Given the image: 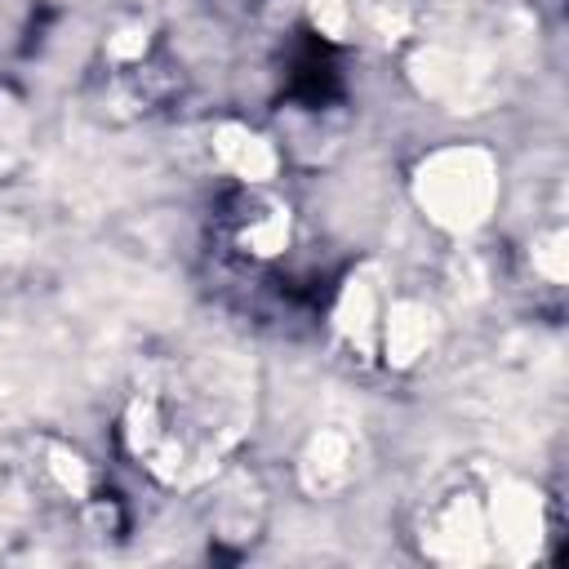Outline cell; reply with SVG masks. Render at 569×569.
Masks as SVG:
<instances>
[{
    "instance_id": "1",
    "label": "cell",
    "mask_w": 569,
    "mask_h": 569,
    "mask_svg": "<svg viewBox=\"0 0 569 569\" xmlns=\"http://www.w3.org/2000/svg\"><path fill=\"white\" fill-rule=\"evenodd\" d=\"M253 413V373L231 351H204L164 369L129 409L133 453L169 485H191L244 436Z\"/></svg>"
},
{
    "instance_id": "2",
    "label": "cell",
    "mask_w": 569,
    "mask_h": 569,
    "mask_svg": "<svg viewBox=\"0 0 569 569\" xmlns=\"http://www.w3.org/2000/svg\"><path fill=\"white\" fill-rule=\"evenodd\" d=\"M413 196L445 231H476L498 200V164L485 147H445L418 164Z\"/></svg>"
},
{
    "instance_id": "3",
    "label": "cell",
    "mask_w": 569,
    "mask_h": 569,
    "mask_svg": "<svg viewBox=\"0 0 569 569\" xmlns=\"http://www.w3.org/2000/svg\"><path fill=\"white\" fill-rule=\"evenodd\" d=\"M413 71V84L445 102L449 111H480L493 102L498 84H493V67L489 58L471 53V49H449V44H431L422 53H413L409 62Z\"/></svg>"
},
{
    "instance_id": "4",
    "label": "cell",
    "mask_w": 569,
    "mask_h": 569,
    "mask_svg": "<svg viewBox=\"0 0 569 569\" xmlns=\"http://www.w3.org/2000/svg\"><path fill=\"white\" fill-rule=\"evenodd\" d=\"M422 542L436 560H453V565H480L493 556L489 551V516L471 489H453L431 507V516L422 525Z\"/></svg>"
},
{
    "instance_id": "5",
    "label": "cell",
    "mask_w": 569,
    "mask_h": 569,
    "mask_svg": "<svg viewBox=\"0 0 569 569\" xmlns=\"http://www.w3.org/2000/svg\"><path fill=\"white\" fill-rule=\"evenodd\" d=\"M489 551L507 565H525L533 560L538 542H542V502L529 485L520 480H498L489 489Z\"/></svg>"
},
{
    "instance_id": "6",
    "label": "cell",
    "mask_w": 569,
    "mask_h": 569,
    "mask_svg": "<svg viewBox=\"0 0 569 569\" xmlns=\"http://www.w3.org/2000/svg\"><path fill=\"white\" fill-rule=\"evenodd\" d=\"M351 467H356L351 436L338 431V427H325V431L311 436V445L302 453V485L311 493H329V489H338V485L351 480Z\"/></svg>"
},
{
    "instance_id": "7",
    "label": "cell",
    "mask_w": 569,
    "mask_h": 569,
    "mask_svg": "<svg viewBox=\"0 0 569 569\" xmlns=\"http://www.w3.org/2000/svg\"><path fill=\"white\" fill-rule=\"evenodd\" d=\"M333 325L338 333L356 347V351H369L373 347V329H378V284H373V271H356L333 307Z\"/></svg>"
},
{
    "instance_id": "8",
    "label": "cell",
    "mask_w": 569,
    "mask_h": 569,
    "mask_svg": "<svg viewBox=\"0 0 569 569\" xmlns=\"http://www.w3.org/2000/svg\"><path fill=\"white\" fill-rule=\"evenodd\" d=\"M436 338V320L422 302H396L387 311V325H382V342H387V360L391 365H413L418 356H427Z\"/></svg>"
},
{
    "instance_id": "9",
    "label": "cell",
    "mask_w": 569,
    "mask_h": 569,
    "mask_svg": "<svg viewBox=\"0 0 569 569\" xmlns=\"http://www.w3.org/2000/svg\"><path fill=\"white\" fill-rule=\"evenodd\" d=\"M213 151H218V160H222L231 173H240V178H249V182H262V178L276 173V151H271L258 133H249L244 124H222V129L213 133Z\"/></svg>"
},
{
    "instance_id": "10",
    "label": "cell",
    "mask_w": 569,
    "mask_h": 569,
    "mask_svg": "<svg viewBox=\"0 0 569 569\" xmlns=\"http://www.w3.org/2000/svg\"><path fill=\"white\" fill-rule=\"evenodd\" d=\"M533 267L547 280H565L569 276V236L565 231H551L547 240H538L533 244Z\"/></svg>"
},
{
    "instance_id": "11",
    "label": "cell",
    "mask_w": 569,
    "mask_h": 569,
    "mask_svg": "<svg viewBox=\"0 0 569 569\" xmlns=\"http://www.w3.org/2000/svg\"><path fill=\"white\" fill-rule=\"evenodd\" d=\"M284 240H289V218L284 213H271L267 222L249 227V244L258 253H276V249H284Z\"/></svg>"
},
{
    "instance_id": "12",
    "label": "cell",
    "mask_w": 569,
    "mask_h": 569,
    "mask_svg": "<svg viewBox=\"0 0 569 569\" xmlns=\"http://www.w3.org/2000/svg\"><path fill=\"white\" fill-rule=\"evenodd\" d=\"M311 18L325 36H347V0H311Z\"/></svg>"
},
{
    "instance_id": "13",
    "label": "cell",
    "mask_w": 569,
    "mask_h": 569,
    "mask_svg": "<svg viewBox=\"0 0 569 569\" xmlns=\"http://www.w3.org/2000/svg\"><path fill=\"white\" fill-rule=\"evenodd\" d=\"M142 49H147V36H142V31H120V36H111V44H107L111 58H133V53H142Z\"/></svg>"
}]
</instances>
